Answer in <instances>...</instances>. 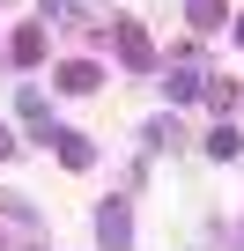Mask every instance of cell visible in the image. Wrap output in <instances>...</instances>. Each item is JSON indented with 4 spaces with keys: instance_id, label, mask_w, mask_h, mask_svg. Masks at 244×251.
I'll use <instances>...</instances> for the list:
<instances>
[{
    "instance_id": "cell-1",
    "label": "cell",
    "mask_w": 244,
    "mask_h": 251,
    "mask_svg": "<svg viewBox=\"0 0 244 251\" xmlns=\"http://www.w3.org/2000/svg\"><path fill=\"white\" fill-rule=\"evenodd\" d=\"M96 236H104V251H134V214H126V200H104V207H96Z\"/></svg>"
},
{
    "instance_id": "cell-2",
    "label": "cell",
    "mask_w": 244,
    "mask_h": 251,
    "mask_svg": "<svg viewBox=\"0 0 244 251\" xmlns=\"http://www.w3.org/2000/svg\"><path fill=\"white\" fill-rule=\"evenodd\" d=\"M118 59H126L134 74H148V67H156V45H148V30H141V23H118Z\"/></svg>"
},
{
    "instance_id": "cell-3",
    "label": "cell",
    "mask_w": 244,
    "mask_h": 251,
    "mask_svg": "<svg viewBox=\"0 0 244 251\" xmlns=\"http://www.w3.org/2000/svg\"><path fill=\"white\" fill-rule=\"evenodd\" d=\"M163 89H170V96H178V103H185V96H200V59H178V67H170V81H163Z\"/></svg>"
},
{
    "instance_id": "cell-4",
    "label": "cell",
    "mask_w": 244,
    "mask_h": 251,
    "mask_svg": "<svg viewBox=\"0 0 244 251\" xmlns=\"http://www.w3.org/2000/svg\"><path fill=\"white\" fill-rule=\"evenodd\" d=\"M45 141L59 148V163H67V170H89V141H81V133H45Z\"/></svg>"
},
{
    "instance_id": "cell-5",
    "label": "cell",
    "mask_w": 244,
    "mask_h": 251,
    "mask_svg": "<svg viewBox=\"0 0 244 251\" xmlns=\"http://www.w3.org/2000/svg\"><path fill=\"white\" fill-rule=\"evenodd\" d=\"M59 89H67V96H89V89H96V67H89V59L59 67Z\"/></svg>"
},
{
    "instance_id": "cell-6",
    "label": "cell",
    "mask_w": 244,
    "mask_h": 251,
    "mask_svg": "<svg viewBox=\"0 0 244 251\" xmlns=\"http://www.w3.org/2000/svg\"><path fill=\"white\" fill-rule=\"evenodd\" d=\"M178 141H185L178 118H156V126H148V148H178Z\"/></svg>"
},
{
    "instance_id": "cell-7",
    "label": "cell",
    "mask_w": 244,
    "mask_h": 251,
    "mask_svg": "<svg viewBox=\"0 0 244 251\" xmlns=\"http://www.w3.org/2000/svg\"><path fill=\"white\" fill-rule=\"evenodd\" d=\"M185 15H192L200 30H215V23H222V0H185Z\"/></svg>"
},
{
    "instance_id": "cell-8",
    "label": "cell",
    "mask_w": 244,
    "mask_h": 251,
    "mask_svg": "<svg viewBox=\"0 0 244 251\" xmlns=\"http://www.w3.org/2000/svg\"><path fill=\"white\" fill-rule=\"evenodd\" d=\"M15 59H23V67L45 59V30H23V37H15Z\"/></svg>"
},
{
    "instance_id": "cell-9",
    "label": "cell",
    "mask_w": 244,
    "mask_h": 251,
    "mask_svg": "<svg viewBox=\"0 0 244 251\" xmlns=\"http://www.w3.org/2000/svg\"><path fill=\"white\" fill-rule=\"evenodd\" d=\"M237 141H244L237 126H215V133H207V148H215V155H237Z\"/></svg>"
},
{
    "instance_id": "cell-10",
    "label": "cell",
    "mask_w": 244,
    "mask_h": 251,
    "mask_svg": "<svg viewBox=\"0 0 244 251\" xmlns=\"http://www.w3.org/2000/svg\"><path fill=\"white\" fill-rule=\"evenodd\" d=\"M81 8H74V0H45V23H74Z\"/></svg>"
},
{
    "instance_id": "cell-11",
    "label": "cell",
    "mask_w": 244,
    "mask_h": 251,
    "mask_svg": "<svg viewBox=\"0 0 244 251\" xmlns=\"http://www.w3.org/2000/svg\"><path fill=\"white\" fill-rule=\"evenodd\" d=\"M0 155H15V141H8V126H0Z\"/></svg>"
},
{
    "instance_id": "cell-12",
    "label": "cell",
    "mask_w": 244,
    "mask_h": 251,
    "mask_svg": "<svg viewBox=\"0 0 244 251\" xmlns=\"http://www.w3.org/2000/svg\"><path fill=\"white\" fill-rule=\"evenodd\" d=\"M237 251H244V222H237Z\"/></svg>"
}]
</instances>
